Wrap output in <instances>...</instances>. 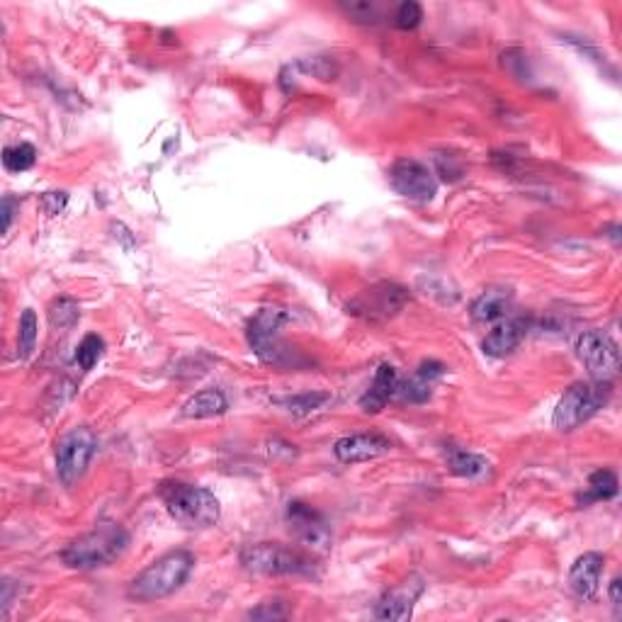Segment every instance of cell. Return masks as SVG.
<instances>
[{
  "label": "cell",
  "instance_id": "obj_1",
  "mask_svg": "<svg viewBox=\"0 0 622 622\" xmlns=\"http://www.w3.org/2000/svg\"><path fill=\"white\" fill-rule=\"evenodd\" d=\"M129 537L127 530L117 523H105L98 525L90 533L81 535L78 540H73L64 552H61V562L71 569H100L107 564L117 562L124 552L129 550Z\"/></svg>",
  "mask_w": 622,
  "mask_h": 622
},
{
  "label": "cell",
  "instance_id": "obj_2",
  "mask_svg": "<svg viewBox=\"0 0 622 622\" xmlns=\"http://www.w3.org/2000/svg\"><path fill=\"white\" fill-rule=\"evenodd\" d=\"M158 496L166 503V511L175 523L188 530L212 528L222 516L217 496L205 486H192L183 482H163L158 486Z\"/></svg>",
  "mask_w": 622,
  "mask_h": 622
},
{
  "label": "cell",
  "instance_id": "obj_3",
  "mask_svg": "<svg viewBox=\"0 0 622 622\" xmlns=\"http://www.w3.org/2000/svg\"><path fill=\"white\" fill-rule=\"evenodd\" d=\"M192 567H195V557L190 552L175 550L163 554L161 559H156L151 567H146L129 584V598L141 603L161 601V598L171 596L188 581Z\"/></svg>",
  "mask_w": 622,
  "mask_h": 622
},
{
  "label": "cell",
  "instance_id": "obj_4",
  "mask_svg": "<svg viewBox=\"0 0 622 622\" xmlns=\"http://www.w3.org/2000/svg\"><path fill=\"white\" fill-rule=\"evenodd\" d=\"M243 569L260 576H311L314 559L299 552L297 547L280 545V542H260L241 552Z\"/></svg>",
  "mask_w": 622,
  "mask_h": 622
},
{
  "label": "cell",
  "instance_id": "obj_5",
  "mask_svg": "<svg viewBox=\"0 0 622 622\" xmlns=\"http://www.w3.org/2000/svg\"><path fill=\"white\" fill-rule=\"evenodd\" d=\"M610 401V382H576L564 392L554 409V428L574 431Z\"/></svg>",
  "mask_w": 622,
  "mask_h": 622
},
{
  "label": "cell",
  "instance_id": "obj_6",
  "mask_svg": "<svg viewBox=\"0 0 622 622\" xmlns=\"http://www.w3.org/2000/svg\"><path fill=\"white\" fill-rule=\"evenodd\" d=\"M95 450H98V438L86 426L71 428L69 433L61 435L56 443V474H59L61 484L73 486L81 482Z\"/></svg>",
  "mask_w": 622,
  "mask_h": 622
},
{
  "label": "cell",
  "instance_id": "obj_7",
  "mask_svg": "<svg viewBox=\"0 0 622 622\" xmlns=\"http://www.w3.org/2000/svg\"><path fill=\"white\" fill-rule=\"evenodd\" d=\"M576 355L593 382H610L620 370V350L603 331H584L576 341Z\"/></svg>",
  "mask_w": 622,
  "mask_h": 622
},
{
  "label": "cell",
  "instance_id": "obj_8",
  "mask_svg": "<svg viewBox=\"0 0 622 622\" xmlns=\"http://www.w3.org/2000/svg\"><path fill=\"white\" fill-rule=\"evenodd\" d=\"M287 321V314L280 307H265L260 309L248 324V343L256 350L260 360L270 365H280L285 358V350L277 343V333H280L282 324Z\"/></svg>",
  "mask_w": 622,
  "mask_h": 622
},
{
  "label": "cell",
  "instance_id": "obj_9",
  "mask_svg": "<svg viewBox=\"0 0 622 622\" xmlns=\"http://www.w3.org/2000/svg\"><path fill=\"white\" fill-rule=\"evenodd\" d=\"M285 520L290 525V533L309 550H329L331 547V528L326 518L314 506L302 501L287 503Z\"/></svg>",
  "mask_w": 622,
  "mask_h": 622
},
{
  "label": "cell",
  "instance_id": "obj_10",
  "mask_svg": "<svg viewBox=\"0 0 622 622\" xmlns=\"http://www.w3.org/2000/svg\"><path fill=\"white\" fill-rule=\"evenodd\" d=\"M389 180L392 188L399 192L401 197L414 202H431L438 192V180L431 173V168L423 163L414 161V158H401L389 171Z\"/></svg>",
  "mask_w": 622,
  "mask_h": 622
},
{
  "label": "cell",
  "instance_id": "obj_11",
  "mask_svg": "<svg viewBox=\"0 0 622 622\" xmlns=\"http://www.w3.org/2000/svg\"><path fill=\"white\" fill-rule=\"evenodd\" d=\"M406 302H409V292L404 287L392 285V282H382V285L370 287L358 299H353L348 304V309L353 314L365 316V319H389V316L399 314Z\"/></svg>",
  "mask_w": 622,
  "mask_h": 622
},
{
  "label": "cell",
  "instance_id": "obj_12",
  "mask_svg": "<svg viewBox=\"0 0 622 622\" xmlns=\"http://www.w3.org/2000/svg\"><path fill=\"white\" fill-rule=\"evenodd\" d=\"M392 450V440L382 433H355L346 435L333 445V455L343 465H355V462H370L377 457L387 455Z\"/></svg>",
  "mask_w": 622,
  "mask_h": 622
},
{
  "label": "cell",
  "instance_id": "obj_13",
  "mask_svg": "<svg viewBox=\"0 0 622 622\" xmlns=\"http://www.w3.org/2000/svg\"><path fill=\"white\" fill-rule=\"evenodd\" d=\"M423 593V581L418 576H411L409 581L384 593L375 608L377 620H409L414 613V605Z\"/></svg>",
  "mask_w": 622,
  "mask_h": 622
},
{
  "label": "cell",
  "instance_id": "obj_14",
  "mask_svg": "<svg viewBox=\"0 0 622 622\" xmlns=\"http://www.w3.org/2000/svg\"><path fill=\"white\" fill-rule=\"evenodd\" d=\"M603 554L598 552H586L581 554L574 562V567L569 571V588L576 598L581 601H591L598 593L601 586V574H603Z\"/></svg>",
  "mask_w": 622,
  "mask_h": 622
},
{
  "label": "cell",
  "instance_id": "obj_15",
  "mask_svg": "<svg viewBox=\"0 0 622 622\" xmlns=\"http://www.w3.org/2000/svg\"><path fill=\"white\" fill-rule=\"evenodd\" d=\"M528 333V321L525 319H501L496 326L486 333L482 348L489 358H506L520 346V341Z\"/></svg>",
  "mask_w": 622,
  "mask_h": 622
},
{
  "label": "cell",
  "instance_id": "obj_16",
  "mask_svg": "<svg viewBox=\"0 0 622 622\" xmlns=\"http://www.w3.org/2000/svg\"><path fill=\"white\" fill-rule=\"evenodd\" d=\"M399 389V372L392 365H380L375 372V380H372L367 392L360 397V409L365 414H380L384 406L392 399H397Z\"/></svg>",
  "mask_w": 622,
  "mask_h": 622
},
{
  "label": "cell",
  "instance_id": "obj_17",
  "mask_svg": "<svg viewBox=\"0 0 622 622\" xmlns=\"http://www.w3.org/2000/svg\"><path fill=\"white\" fill-rule=\"evenodd\" d=\"M445 375V365L435 363V360H426L421 367L414 372V377L409 380H399L397 399L409 401V404H423V401L431 399V389L435 380Z\"/></svg>",
  "mask_w": 622,
  "mask_h": 622
},
{
  "label": "cell",
  "instance_id": "obj_18",
  "mask_svg": "<svg viewBox=\"0 0 622 622\" xmlns=\"http://www.w3.org/2000/svg\"><path fill=\"white\" fill-rule=\"evenodd\" d=\"M513 307V292L508 287H486L472 302V319L477 324H496Z\"/></svg>",
  "mask_w": 622,
  "mask_h": 622
},
{
  "label": "cell",
  "instance_id": "obj_19",
  "mask_svg": "<svg viewBox=\"0 0 622 622\" xmlns=\"http://www.w3.org/2000/svg\"><path fill=\"white\" fill-rule=\"evenodd\" d=\"M229 409V401H226L222 389H205V392L195 394V397L185 401L183 416L185 418H212L222 416Z\"/></svg>",
  "mask_w": 622,
  "mask_h": 622
},
{
  "label": "cell",
  "instance_id": "obj_20",
  "mask_svg": "<svg viewBox=\"0 0 622 622\" xmlns=\"http://www.w3.org/2000/svg\"><path fill=\"white\" fill-rule=\"evenodd\" d=\"M448 465H450L452 474H457V477H462V479H469V482L484 479L491 469L486 457L474 455V452H467V450H455V448L450 450Z\"/></svg>",
  "mask_w": 622,
  "mask_h": 622
},
{
  "label": "cell",
  "instance_id": "obj_21",
  "mask_svg": "<svg viewBox=\"0 0 622 622\" xmlns=\"http://www.w3.org/2000/svg\"><path fill=\"white\" fill-rule=\"evenodd\" d=\"M275 404H280L282 409H287L294 416H309L314 411H321L326 404H331L329 392H299L292 397L275 399Z\"/></svg>",
  "mask_w": 622,
  "mask_h": 622
},
{
  "label": "cell",
  "instance_id": "obj_22",
  "mask_svg": "<svg viewBox=\"0 0 622 622\" xmlns=\"http://www.w3.org/2000/svg\"><path fill=\"white\" fill-rule=\"evenodd\" d=\"M618 474L613 469H598L588 477V491L581 496V501L591 503V501H610L618 496Z\"/></svg>",
  "mask_w": 622,
  "mask_h": 622
},
{
  "label": "cell",
  "instance_id": "obj_23",
  "mask_svg": "<svg viewBox=\"0 0 622 622\" xmlns=\"http://www.w3.org/2000/svg\"><path fill=\"white\" fill-rule=\"evenodd\" d=\"M37 163V149L27 141L3 149V166L8 173H25Z\"/></svg>",
  "mask_w": 622,
  "mask_h": 622
},
{
  "label": "cell",
  "instance_id": "obj_24",
  "mask_svg": "<svg viewBox=\"0 0 622 622\" xmlns=\"http://www.w3.org/2000/svg\"><path fill=\"white\" fill-rule=\"evenodd\" d=\"M78 319H81V307H78L76 299L56 297L52 307H49V324H52L54 329L59 331L73 329V326L78 324Z\"/></svg>",
  "mask_w": 622,
  "mask_h": 622
},
{
  "label": "cell",
  "instance_id": "obj_25",
  "mask_svg": "<svg viewBox=\"0 0 622 622\" xmlns=\"http://www.w3.org/2000/svg\"><path fill=\"white\" fill-rule=\"evenodd\" d=\"M37 336H39L37 314L32 309H25L20 316V329H18V348L22 360H27L32 355V350L37 346Z\"/></svg>",
  "mask_w": 622,
  "mask_h": 622
},
{
  "label": "cell",
  "instance_id": "obj_26",
  "mask_svg": "<svg viewBox=\"0 0 622 622\" xmlns=\"http://www.w3.org/2000/svg\"><path fill=\"white\" fill-rule=\"evenodd\" d=\"M105 353V341L98 336V333H88L86 338L81 341V346L76 348V363L81 370H93L98 365V360L103 358Z\"/></svg>",
  "mask_w": 622,
  "mask_h": 622
},
{
  "label": "cell",
  "instance_id": "obj_27",
  "mask_svg": "<svg viewBox=\"0 0 622 622\" xmlns=\"http://www.w3.org/2000/svg\"><path fill=\"white\" fill-rule=\"evenodd\" d=\"M341 10L353 22H363V25H377L382 18V10L372 0H350V3H341Z\"/></svg>",
  "mask_w": 622,
  "mask_h": 622
},
{
  "label": "cell",
  "instance_id": "obj_28",
  "mask_svg": "<svg viewBox=\"0 0 622 622\" xmlns=\"http://www.w3.org/2000/svg\"><path fill=\"white\" fill-rule=\"evenodd\" d=\"M423 20V8L421 3H416V0H404V3L397 5V10H394L392 15V25L397 27V30H416L418 25H421Z\"/></svg>",
  "mask_w": 622,
  "mask_h": 622
},
{
  "label": "cell",
  "instance_id": "obj_29",
  "mask_svg": "<svg viewBox=\"0 0 622 622\" xmlns=\"http://www.w3.org/2000/svg\"><path fill=\"white\" fill-rule=\"evenodd\" d=\"M297 66L304 73H311V76L319 78V81H333V78L338 76L336 61L329 59V56H314V59H304V61H299Z\"/></svg>",
  "mask_w": 622,
  "mask_h": 622
},
{
  "label": "cell",
  "instance_id": "obj_30",
  "mask_svg": "<svg viewBox=\"0 0 622 622\" xmlns=\"http://www.w3.org/2000/svg\"><path fill=\"white\" fill-rule=\"evenodd\" d=\"M66 202H69V195L66 192H47L42 197V209L49 214V217H56V214L64 212Z\"/></svg>",
  "mask_w": 622,
  "mask_h": 622
},
{
  "label": "cell",
  "instance_id": "obj_31",
  "mask_svg": "<svg viewBox=\"0 0 622 622\" xmlns=\"http://www.w3.org/2000/svg\"><path fill=\"white\" fill-rule=\"evenodd\" d=\"M277 605H280V601H273V608H270L268 603H263L260 608L251 610V613H248V618H253V620H282L287 613L282 608L277 610Z\"/></svg>",
  "mask_w": 622,
  "mask_h": 622
},
{
  "label": "cell",
  "instance_id": "obj_32",
  "mask_svg": "<svg viewBox=\"0 0 622 622\" xmlns=\"http://www.w3.org/2000/svg\"><path fill=\"white\" fill-rule=\"evenodd\" d=\"M15 197H3V231L10 229V224H13V212H15Z\"/></svg>",
  "mask_w": 622,
  "mask_h": 622
},
{
  "label": "cell",
  "instance_id": "obj_33",
  "mask_svg": "<svg viewBox=\"0 0 622 622\" xmlns=\"http://www.w3.org/2000/svg\"><path fill=\"white\" fill-rule=\"evenodd\" d=\"M620 588H622V581L620 579H613L610 581V603L615 605V608L620 610V605H622V596H620Z\"/></svg>",
  "mask_w": 622,
  "mask_h": 622
}]
</instances>
